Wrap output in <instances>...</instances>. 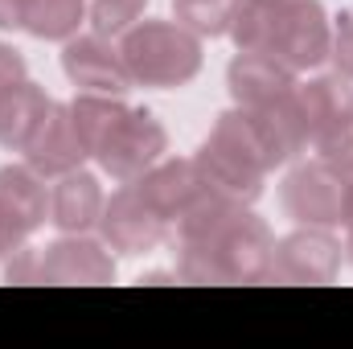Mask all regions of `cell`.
Listing matches in <instances>:
<instances>
[{"label": "cell", "instance_id": "cell-19", "mask_svg": "<svg viewBox=\"0 0 353 349\" xmlns=\"http://www.w3.org/2000/svg\"><path fill=\"white\" fill-rule=\"evenodd\" d=\"M123 111H128V103H123L119 94H94V90H79V94L70 99L74 128H79L83 144L90 148V157H94V148L107 140V132L123 119Z\"/></svg>", "mask_w": 353, "mask_h": 349}, {"label": "cell", "instance_id": "cell-30", "mask_svg": "<svg viewBox=\"0 0 353 349\" xmlns=\"http://www.w3.org/2000/svg\"><path fill=\"white\" fill-rule=\"evenodd\" d=\"M345 251H350V263H353V226H350V239H345Z\"/></svg>", "mask_w": 353, "mask_h": 349}, {"label": "cell", "instance_id": "cell-8", "mask_svg": "<svg viewBox=\"0 0 353 349\" xmlns=\"http://www.w3.org/2000/svg\"><path fill=\"white\" fill-rule=\"evenodd\" d=\"M341 271V243L329 226H300L275 243L271 275L275 283H329Z\"/></svg>", "mask_w": 353, "mask_h": 349}, {"label": "cell", "instance_id": "cell-5", "mask_svg": "<svg viewBox=\"0 0 353 349\" xmlns=\"http://www.w3.org/2000/svg\"><path fill=\"white\" fill-rule=\"evenodd\" d=\"M279 206L296 226H341L345 222V173L333 165L304 161L279 185Z\"/></svg>", "mask_w": 353, "mask_h": 349}, {"label": "cell", "instance_id": "cell-18", "mask_svg": "<svg viewBox=\"0 0 353 349\" xmlns=\"http://www.w3.org/2000/svg\"><path fill=\"white\" fill-rule=\"evenodd\" d=\"M296 107L308 123V136L325 132L333 119L350 115L353 111V87L345 74H321V79H308V83H296Z\"/></svg>", "mask_w": 353, "mask_h": 349}, {"label": "cell", "instance_id": "cell-10", "mask_svg": "<svg viewBox=\"0 0 353 349\" xmlns=\"http://www.w3.org/2000/svg\"><path fill=\"white\" fill-rule=\"evenodd\" d=\"M62 70H66V79L74 83L79 90H94V94H128V90L136 87L132 83V74H128V66H123V54H119V46L111 41V37H103V33H74L70 41H66V50H62Z\"/></svg>", "mask_w": 353, "mask_h": 349}, {"label": "cell", "instance_id": "cell-22", "mask_svg": "<svg viewBox=\"0 0 353 349\" xmlns=\"http://www.w3.org/2000/svg\"><path fill=\"white\" fill-rule=\"evenodd\" d=\"M239 0H173V17L197 37H222L230 33Z\"/></svg>", "mask_w": 353, "mask_h": 349}, {"label": "cell", "instance_id": "cell-17", "mask_svg": "<svg viewBox=\"0 0 353 349\" xmlns=\"http://www.w3.org/2000/svg\"><path fill=\"white\" fill-rule=\"evenodd\" d=\"M50 107H54V99L29 79H21L17 87L4 90L0 94V148L25 152V144L33 140V132L50 115Z\"/></svg>", "mask_w": 353, "mask_h": 349}, {"label": "cell", "instance_id": "cell-7", "mask_svg": "<svg viewBox=\"0 0 353 349\" xmlns=\"http://www.w3.org/2000/svg\"><path fill=\"white\" fill-rule=\"evenodd\" d=\"M99 235L111 251L119 255H144V251H157L169 235V222L144 201V193L128 181L123 189H115L107 201H103V214H99Z\"/></svg>", "mask_w": 353, "mask_h": 349}, {"label": "cell", "instance_id": "cell-26", "mask_svg": "<svg viewBox=\"0 0 353 349\" xmlns=\"http://www.w3.org/2000/svg\"><path fill=\"white\" fill-rule=\"evenodd\" d=\"M4 279L8 283H41V251L21 243L8 251V263H4Z\"/></svg>", "mask_w": 353, "mask_h": 349}, {"label": "cell", "instance_id": "cell-23", "mask_svg": "<svg viewBox=\"0 0 353 349\" xmlns=\"http://www.w3.org/2000/svg\"><path fill=\"white\" fill-rule=\"evenodd\" d=\"M148 0H90L87 4V21L94 33L103 37H123L140 17H144Z\"/></svg>", "mask_w": 353, "mask_h": 349}, {"label": "cell", "instance_id": "cell-31", "mask_svg": "<svg viewBox=\"0 0 353 349\" xmlns=\"http://www.w3.org/2000/svg\"><path fill=\"white\" fill-rule=\"evenodd\" d=\"M0 255H8V251H4V243H0Z\"/></svg>", "mask_w": 353, "mask_h": 349}, {"label": "cell", "instance_id": "cell-2", "mask_svg": "<svg viewBox=\"0 0 353 349\" xmlns=\"http://www.w3.org/2000/svg\"><path fill=\"white\" fill-rule=\"evenodd\" d=\"M193 161H197V169H201L210 189H218V193H226L234 201H247V206L263 193V181L271 173L267 148L247 107L222 111L214 132L201 140Z\"/></svg>", "mask_w": 353, "mask_h": 349}, {"label": "cell", "instance_id": "cell-16", "mask_svg": "<svg viewBox=\"0 0 353 349\" xmlns=\"http://www.w3.org/2000/svg\"><path fill=\"white\" fill-rule=\"evenodd\" d=\"M251 119H255V128H259V140H263V148H267L271 169L296 161V157L312 144L308 123H304V115H300V107H296V94H283V99L267 103L259 111H251Z\"/></svg>", "mask_w": 353, "mask_h": 349}, {"label": "cell", "instance_id": "cell-13", "mask_svg": "<svg viewBox=\"0 0 353 349\" xmlns=\"http://www.w3.org/2000/svg\"><path fill=\"white\" fill-rule=\"evenodd\" d=\"M226 87L234 107H247V111H259L267 103L292 94L296 87V70H288L283 62H275L271 54H251V50H239L234 62L226 66Z\"/></svg>", "mask_w": 353, "mask_h": 349}, {"label": "cell", "instance_id": "cell-1", "mask_svg": "<svg viewBox=\"0 0 353 349\" xmlns=\"http://www.w3.org/2000/svg\"><path fill=\"white\" fill-rule=\"evenodd\" d=\"M275 239L247 206L210 239L176 243V275L185 283H263L271 275Z\"/></svg>", "mask_w": 353, "mask_h": 349}, {"label": "cell", "instance_id": "cell-12", "mask_svg": "<svg viewBox=\"0 0 353 349\" xmlns=\"http://www.w3.org/2000/svg\"><path fill=\"white\" fill-rule=\"evenodd\" d=\"M115 259L107 243L87 235H62L41 251V283H111Z\"/></svg>", "mask_w": 353, "mask_h": 349}, {"label": "cell", "instance_id": "cell-15", "mask_svg": "<svg viewBox=\"0 0 353 349\" xmlns=\"http://www.w3.org/2000/svg\"><path fill=\"white\" fill-rule=\"evenodd\" d=\"M103 189H99V177L94 173H62L54 177V189H50V222L62 230V235H87L90 226H99V214H103Z\"/></svg>", "mask_w": 353, "mask_h": 349}, {"label": "cell", "instance_id": "cell-14", "mask_svg": "<svg viewBox=\"0 0 353 349\" xmlns=\"http://www.w3.org/2000/svg\"><path fill=\"white\" fill-rule=\"evenodd\" d=\"M132 185L144 193V201H148L165 222H176V214L205 189V177H201V169H197L193 157H173V161L161 157L148 173L136 177Z\"/></svg>", "mask_w": 353, "mask_h": 349}, {"label": "cell", "instance_id": "cell-3", "mask_svg": "<svg viewBox=\"0 0 353 349\" xmlns=\"http://www.w3.org/2000/svg\"><path fill=\"white\" fill-rule=\"evenodd\" d=\"M119 54L136 87L173 90L193 83L201 70V37L181 21H136L119 37Z\"/></svg>", "mask_w": 353, "mask_h": 349}, {"label": "cell", "instance_id": "cell-9", "mask_svg": "<svg viewBox=\"0 0 353 349\" xmlns=\"http://www.w3.org/2000/svg\"><path fill=\"white\" fill-rule=\"evenodd\" d=\"M50 218V189L46 177L29 165H4L0 169V243L4 251L21 247L37 226Z\"/></svg>", "mask_w": 353, "mask_h": 349}, {"label": "cell", "instance_id": "cell-4", "mask_svg": "<svg viewBox=\"0 0 353 349\" xmlns=\"http://www.w3.org/2000/svg\"><path fill=\"white\" fill-rule=\"evenodd\" d=\"M165 148H169V136H165L161 119L152 111H144V107H128L123 119L94 148V161H99V169L111 177V181L128 185V181L148 173L165 157Z\"/></svg>", "mask_w": 353, "mask_h": 349}, {"label": "cell", "instance_id": "cell-28", "mask_svg": "<svg viewBox=\"0 0 353 349\" xmlns=\"http://www.w3.org/2000/svg\"><path fill=\"white\" fill-rule=\"evenodd\" d=\"M29 0H0V29H25Z\"/></svg>", "mask_w": 353, "mask_h": 349}, {"label": "cell", "instance_id": "cell-24", "mask_svg": "<svg viewBox=\"0 0 353 349\" xmlns=\"http://www.w3.org/2000/svg\"><path fill=\"white\" fill-rule=\"evenodd\" d=\"M312 148H316V157L325 161V165H333L337 173H353V111L350 115H341V119H333L325 132H316L312 136Z\"/></svg>", "mask_w": 353, "mask_h": 349}, {"label": "cell", "instance_id": "cell-27", "mask_svg": "<svg viewBox=\"0 0 353 349\" xmlns=\"http://www.w3.org/2000/svg\"><path fill=\"white\" fill-rule=\"evenodd\" d=\"M21 79H25V58H21V50H12V46L0 41V94L8 87H17Z\"/></svg>", "mask_w": 353, "mask_h": 349}, {"label": "cell", "instance_id": "cell-6", "mask_svg": "<svg viewBox=\"0 0 353 349\" xmlns=\"http://www.w3.org/2000/svg\"><path fill=\"white\" fill-rule=\"evenodd\" d=\"M329 17L316 0H279V17L263 54L283 62L288 70H316L329 58Z\"/></svg>", "mask_w": 353, "mask_h": 349}, {"label": "cell", "instance_id": "cell-29", "mask_svg": "<svg viewBox=\"0 0 353 349\" xmlns=\"http://www.w3.org/2000/svg\"><path fill=\"white\" fill-rule=\"evenodd\" d=\"M345 226H353V173L345 177Z\"/></svg>", "mask_w": 353, "mask_h": 349}, {"label": "cell", "instance_id": "cell-11", "mask_svg": "<svg viewBox=\"0 0 353 349\" xmlns=\"http://www.w3.org/2000/svg\"><path fill=\"white\" fill-rule=\"evenodd\" d=\"M90 157V148L83 144L70 103H54L50 115L41 119V128L33 132V140L25 144V165L41 177H62L83 169V161Z\"/></svg>", "mask_w": 353, "mask_h": 349}, {"label": "cell", "instance_id": "cell-25", "mask_svg": "<svg viewBox=\"0 0 353 349\" xmlns=\"http://www.w3.org/2000/svg\"><path fill=\"white\" fill-rule=\"evenodd\" d=\"M329 58H333L337 74L353 79V12L333 17V29H329Z\"/></svg>", "mask_w": 353, "mask_h": 349}, {"label": "cell", "instance_id": "cell-21", "mask_svg": "<svg viewBox=\"0 0 353 349\" xmlns=\"http://www.w3.org/2000/svg\"><path fill=\"white\" fill-rule=\"evenodd\" d=\"M275 17H279V0H239L234 21H230L234 46L263 54L267 41H271V29H275Z\"/></svg>", "mask_w": 353, "mask_h": 349}, {"label": "cell", "instance_id": "cell-20", "mask_svg": "<svg viewBox=\"0 0 353 349\" xmlns=\"http://www.w3.org/2000/svg\"><path fill=\"white\" fill-rule=\"evenodd\" d=\"M87 21V0H29L25 29L41 41H70Z\"/></svg>", "mask_w": 353, "mask_h": 349}]
</instances>
